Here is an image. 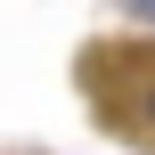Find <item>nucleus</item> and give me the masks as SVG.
<instances>
[{
    "label": "nucleus",
    "mask_w": 155,
    "mask_h": 155,
    "mask_svg": "<svg viewBox=\"0 0 155 155\" xmlns=\"http://www.w3.org/2000/svg\"><path fill=\"white\" fill-rule=\"evenodd\" d=\"M139 8H147V16H155V0H139Z\"/></svg>",
    "instance_id": "nucleus-1"
}]
</instances>
